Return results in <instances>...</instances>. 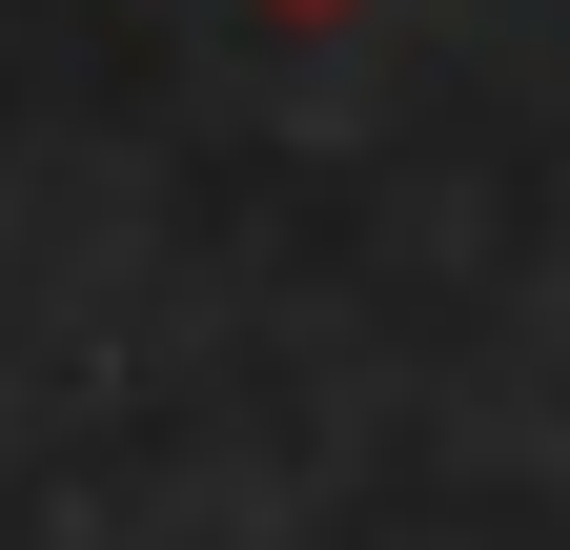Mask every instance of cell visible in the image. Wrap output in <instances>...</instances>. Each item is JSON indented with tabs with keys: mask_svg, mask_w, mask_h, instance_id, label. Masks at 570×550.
<instances>
[{
	"mask_svg": "<svg viewBox=\"0 0 570 550\" xmlns=\"http://www.w3.org/2000/svg\"><path fill=\"white\" fill-rule=\"evenodd\" d=\"M245 21H367V0H245Z\"/></svg>",
	"mask_w": 570,
	"mask_h": 550,
	"instance_id": "1",
	"label": "cell"
}]
</instances>
